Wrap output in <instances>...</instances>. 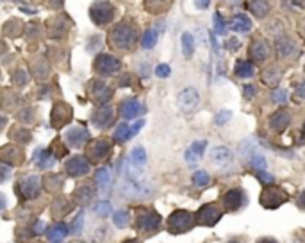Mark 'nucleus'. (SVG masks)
Segmentation results:
<instances>
[{
    "label": "nucleus",
    "instance_id": "c756f323",
    "mask_svg": "<svg viewBox=\"0 0 305 243\" xmlns=\"http://www.w3.org/2000/svg\"><path fill=\"white\" fill-rule=\"evenodd\" d=\"M155 45H157V30L155 29L145 30L143 39H141V47H143L145 50H150V49H154Z\"/></svg>",
    "mask_w": 305,
    "mask_h": 243
},
{
    "label": "nucleus",
    "instance_id": "393cba45",
    "mask_svg": "<svg viewBox=\"0 0 305 243\" xmlns=\"http://www.w3.org/2000/svg\"><path fill=\"white\" fill-rule=\"evenodd\" d=\"M130 163L134 168H141L147 163V152H145L143 147H134L130 152Z\"/></svg>",
    "mask_w": 305,
    "mask_h": 243
},
{
    "label": "nucleus",
    "instance_id": "5fc2aeb1",
    "mask_svg": "<svg viewBox=\"0 0 305 243\" xmlns=\"http://www.w3.org/2000/svg\"><path fill=\"white\" fill-rule=\"evenodd\" d=\"M41 229H45V224H41V222H38V225H36V232H43Z\"/></svg>",
    "mask_w": 305,
    "mask_h": 243
},
{
    "label": "nucleus",
    "instance_id": "6e6552de",
    "mask_svg": "<svg viewBox=\"0 0 305 243\" xmlns=\"http://www.w3.org/2000/svg\"><path fill=\"white\" fill-rule=\"evenodd\" d=\"M195 218L200 225H214L218 224V220L222 218V211H220L214 204H205L198 209Z\"/></svg>",
    "mask_w": 305,
    "mask_h": 243
},
{
    "label": "nucleus",
    "instance_id": "de8ad7c7",
    "mask_svg": "<svg viewBox=\"0 0 305 243\" xmlns=\"http://www.w3.org/2000/svg\"><path fill=\"white\" fill-rule=\"evenodd\" d=\"M287 6L291 8H298V9H305V0H286Z\"/></svg>",
    "mask_w": 305,
    "mask_h": 243
},
{
    "label": "nucleus",
    "instance_id": "20e7f679",
    "mask_svg": "<svg viewBox=\"0 0 305 243\" xmlns=\"http://www.w3.org/2000/svg\"><path fill=\"white\" fill-rule=\"evenodd\" d=\"M222 202H223V208H225V211H229V213L239 211V209H243L246 206L245 190H243V188H239V186L230 188V190L223 195Z\"/></svg>",
    "mask_w": 305,
    "mask_h": 243
},
{
    "label": "nucleus",
    "instance_id": "f257e3e1",
    "mask_svg": "<svg viewBox=\"0 0 305 243\" xmlns=\"http://www.w3.org/2000/svg\"><path fill=\"white\" fill-rule=\"evenodd\" d=\"M196 218L191 211H186V209H179V211H173L169 215V220H168V227L171 232H188L193 229L195 225Z\"/></svg>",
    "mask_w": 305,
    "mask_h": 243
},
{
    "label": "nucleus",
    "instance_id": "cd10ccee",
    "mask_svg": "<svg viewBox=\"0 0 305 243\" xmlns=\"http://www.w3.org/2000/svg\"><path fill=\"white\" fill-rule=\"evenodd\" d=\"M248 163H250V167H252L253 170H257V172H260V170H266V167H268V161H266V157H264V154H260L259 150H257V152H253L252 156L248 157Z\"/></svg>",
    "mask_w": 305,
    "mask_h": 243
},
{
    "label": "nucleus",
    "instance_id": "7c9ffc66",
    "mask_svg": "<svg viewBox=\"0 0 305 243\" xmlns=\"http://www.w3.org/2000/svg\"><path fill=\"white\" fill-rule=\"evenodd\" d=\"M130 138H132L130 127H128L127 124H120V126L116 127V131H114V141H116V143H123V141L130 140Z\"/></svg>",
    "mask_w": 305,
    "mask_h": 243
},
{
    "label": "nucleus",
    "instance_id": "2eb2a0df",
    "mask_svg": "<svg viewBox=\"0 0 305 243\" xmlns=\"http://www.w3.org/2000/svg\"><path fill=\"white\" fill-rule=\"evenodd\" d=\"M291 124V114L287 111H277L270 116V129L275 133H282L284 129H287Z\"/></svg>",
    "mask_w": 305,
    "mask_h": 243
},
{
    "label": "nucleus",
    "instance_id": "13d9d810",
    "mask_svg": "<svg viewBox=\"0 0 305 243\" xmlns=\"http://www.w3.org/2000/svg\"><path fill=\"white\" fill-rule=\"evenodd\" d=\"M303 34H305V25H303Z\"/></svg>",
    "mask_w": 305,
    "mask_h": 243
},
{
    "label": "nucleus",
    "instance_id": "f03ea898",
    "mask_svg": "<svg viewBox=\"0 0 305 243\" xmlns=\"http://www.w3.org/2000/svg\"><path fill=\"white\" fill-rule=\"evenodd\" d=\"M289 195L284 188H279V186H264L263 193H260V206L266 209H275L279 206H282L284 202H287Z\"/></svg>",
    "mask_w": 305,
    "mask_h": 243
},
{
    "label": "nucleus",
    "instance_id": "bb28decb",
    "mask_svg": "<svg viewBox=\"0 0 305 243\" xmlns=\"http://www.w3.org/2000/svg\"><path fill=\"white\" fill-rule=\"evenodd\" d=\"M111 116H113V111L109 109V107H102L98 113H95L93 116V124L97 127H106L107 124L111 122Z\"/></svg>",
    "mask_w": 305,
    "mask_h": 243
},
{
    "label": "nucleus",
    "instance_id": "603ef678",
    "mask_svg": "<svg viewBox=\"0 0 305 243\" xmlns=\"http://www.w3.org/2000/svg\"><path fill=\"white\" fill-rule=\"evenodd\" d=\"M8 175H9V168L0 167V181H4V179H8Z\"/></svg>",
    "mask_w": 305,
    "mask_h": 243
},
{
    "label": "nucleus",
    "instance_id": "864d4df0",
    "mask_svg": "<svg viewBox=\"0 0 305 243\" xmlns=\"http://www.w3.org/2000/svg\"><path fill=\"white\" fill-rule=\"evenodd\" d=\"M257 243H279V241H277V239H273V238H260Z\"/></svg>",
    "mask_w": 305,
    "mask_h": 243
},
{
    "label": "nucleus",
    "instance_id": "aec40b11",
    "mask_svg": "<svg viewBox=\"0 0 305 243\" xmlns=\"http://www.w3.org/2000/svg\"><path fill=\"white\" fill-rule=\"evenodd\" d=\"M234 75L239 77V79H250V77L255 75V66H253L252 61L239 59L234 66Z\"/></svg>",
    "mask_w": 305,
    "mask_h": 243
},
{
    "label": "nucleus",
    "instance_id": "e433bc0d",
    "mask_svg": "<svg viewBox=\"0 0 305 243\" xmlns=\"http://www.w3.org/2000/svg\"><path fill=\"white\" fill-rule=\"evenodd\" d=\"M114 225H118V227H125V225L128 224V211H125V209H120V211H114Z\"/></svg>",
    "mask_w": 305,
    "mask_h": 243
},
{
    "label": "nucleus",
    "instance_id": "4468645a",
    "mask_svg": "<svg viewBox=\"0 0 305 243\" xmlns=\"http://www.w3.org/2000/svg\"><path fill=\"white\" fill-rule=\"evenodd\" d=\"M143 113H145V107L136 99L123 100L120 106V114H121V118H125V120H132V118L140 116V114H143Z\"/></svg>",
    "mask_w": 305,
    "mask_h": 243
},
{
    "label": "nucleus",
    "instance_id": "79ce46f5",
    "mask_svg": "<svg viewBox=\"0 0 305 243\" xmlns=\"http://www.w3.org/2000/svg\"><path fill=\"white\" fill-rule=\"evenodd\" d=\"M255 93H257V90H255V86H253V84H245V86H243V97H245L246 100L253 99V97H255Z\"/></svg>",
    "mask_w": 305,
    "mask_h": 243
},
{
    "label": "nucleus",
    "instance_id": "5701e85b",
    "mask_svg": "<svg viewBox=\"0 0 305 243\" xmlns=\"http://www.w3.org/2000/svg\"><path fill=\"white\" fill-rule=\"evenodd\" d=\"M263 83L266 84V86H271V88H275L279 86L280 79H282V70H279L277 66H268L266 70L263 72Z\"/></svg>",
    "mask_w": 305,
    "mask_h": 243
},
{
    "label": "nucleus",
    "instance_id": "b1692460",
    "mask_svg": "<svg viewBox=\"0 0 305 243\" xmlns=\"http://www.w3.org/2000/svg\"><path fill=\"white\" fill-rule=\"evenodd\" d=\"M68 227H66V224H63V222H59V224H56V225H52V227L49 229V239L52 243H61L63 241L64 238L68 236Z\"/></svg>",
    "mask_w": 305,
    "mask_h": 243
},
{
    "label": "nucleus",
    "instance_id": "9d476101",
    "mask_svg": "<svg viewBox=\"0 0 305 243\" xmlns=\"http://www.w3.org/2000/svg\"><path fill=\"white\" fill-rule=\"evenodd\" d=\"M18 191L23 198H34L39 193V177L36 175H27L18 182Z\"/></svg>",
    "mask_w": 305,
    "mask_h": 243
},
{
    "label": "nucleus",
    "instance_id": "473e14b6",
    "mask_svg": "<svg viewBox=\"0 0 305 243\" xmlns=\"http://www.w3.org/2000/svg\"><path fill=\"white\" fill-rule=\"evenodd\" d=\"M209 182H211V175L205 170H198L193 174V184H195V186L203 188V186H207Z\"/></svg>",
    "mask_w": 305,
    "mask_h": 243
},
{
    "label": "nucleus",
    "instance_id": "9b49d317",
    "mask_svg": "<svg viewBox=\"0 0 305 243\" xmlns=\"http://www.w3.org/2000/svg\"><path fill=\"white\" fill-rule=\"evenodd\" d=\"M114 15V9L111 4H107V2H97V4L91 8V18H93L95 23H100V25H104V23H107L111 18H113Z\"/></svg>",
    "mask_w": 305,
    "mask_h": 243
},
{
    "label": "nucleus",
    "instance_id": "f3484780",
    "mask_svg": "<svg viewBox=\"0 0 305 243\" xmlns=\"http://www.w3.org/2000/svg\"><path fill=\"white\" fill-rule=\"evenodd\" d=\"M246 9H248L255 18H266L271 11V2L270 0H248Z\"/></svg>",
    "mask_w": 305,
    "mask_h": 243
},
{
    "label": "nucleus",
    "instance_id": "39448f33",
    "mask_svg": "<svg viewBox=\"0 0 305 243\" xmlns=\"http://www.w3.org/2000/svg\"><path fill=\"white\" fill-rule=\"evenodd\" d=\"M248 56L252 63H264V61L270 59L271 56V45L268 39L264 38H257L250 43V49H248Z\"/></svg>",
    "mask_w": 305,
    "mask_h": 243
},
{
    "label": "nucleus",
    "instance_id": "c03bdc74",
    "mask_svg": "<svg viewBox=\"0 0 305 243\" xmlns=\"http://www.w3.org/2000/svg\"><path fill=\"white\" fill-rule=\"evenodd\" d=\"M239 47H241V42H239V39H236V38H229V39H227V49H229L230 52L237 50Z\"/></svg>",
    "mask_w": 305,
    "mask_h": 243
},
{
    "label": "nucleus",
    "instance_id": "ea45409f",
    "mask_svg": "<svg viewBox=\"0 0 305 243\" xmlns=\"http://www.w3.org/2000/svg\"><path fill=\"white\" fill-rule=\"evenodd\" d=\"M169 73H171V68H169V65H157L155 66V75L161 77V79H166V77H169Z\"/></svg>",
    "mask_w": 305,
    "mask_h": 243
},
{
    "label": "nucleus",
    "instance_id": "3c124183",
    "mask_svg": "<svg viewBox=\"0 0 305 243\" xmlns=\"http://www.w3.org/2000/svg\"><path fill=\"white\" fill-rule=\"evenodd\" d=\"M296 95L300 97V99L305 100V80H303V83H300V84L296 86Z\"/></svg>",
    "mask_w": 305,
    "mask_h": 243
},
{
    "label": "nucleus",
    "instance_id": "c85d7f7f",
    "mask_svg": "<svg viewBox=\"0 0 305 243\" xmlns=\"http://www.w3.org/2000/svg\"><path fill=\"white\" fill-rule=\"evenodd\" d=\"M181 43H182V54H184V57H191L193 52H195V38H193V34L184 32L181 38Z\"/></svg>",
    "mask_w": 305,
    "mask_h": 243
},
{
    "label": "nucleus",
    "instance_id": "ddd939ff",
    "mask_svg": "<svg viewBox=\"0 0 305 243\" xmlns=\"http://www.w3.org/2000/svg\"><path fill=\"white\" fill-rule=\"evenodd\" d=\"M211 161L212 165L220 168H225V167H230L234 163V154L230 148L227 147H214L211 150Z\"/></svg>",
    "mask_w": 305,
    "mask_h": 243
},
{
    "label": "nucleus",
    "instance_id": "2f4dec72",
    "mask_svg": "<svg viewBox=\"0 0 305 243\" xmlns=\"http://www.w3.org/2000/svg\"><path fill=\"white\" fill-rule=\"evenodd\" d=\"M212 23H214V34H218V36L227 34V22L220 11L214 13V16H212Z\"/></svg>",
    "mask_w": 305,
    "mask_h": 243
},
{
    "label": "nucleus",
    "instance_id": "37998d69",
    "mask_svg": "<svg viewBox=\"0 0 305 243\" xmlns=\"http://www.w3.org/2000/svg\"><path fill=\"white\" fill-rule=\"evenodd\" d=\"M82 222H84V215H82V213H79V215L75 217V222H73L72 227H70V231H72V232H79L80 229H82Z\"/></svg>",
    "mask_w": 305,
    "mask_h": 243
},
{
    "label": "nucleus",
    "instance_id": "f704fd0d",
    "mask_svg": "<svg viewBox=\"0 0 305 243\" xmlns=\"http://www.w3.org/2000/svg\"><path fill=\"white\" fill-rule=\"evenodd\" d=\"M93 211L97 213V215H100V217H111L113 209H111V204L107 200H100L93 206Z\"/></svg>",
    "mask_w": 305,
    "mask_h": 243
},
{
    "label": "nucleus",
    "instance_id": "f8f14e48",
    "mask_svg": "<svg viewBox=\"0 0 305 243\" xmlns=\"http://www.w3.org/2000/svg\"><path fill=\"white\" fill-rule=\"evenodd\" d=\"M275 49L279 57H282V59H291V57H294L298 54L296 43H294L289 36H279V38L275 39Z\"/></svg>",
    "mask_w": 305,
    "mask_h": 243
},
{
    "label": "nucleus",
    "instance_id": "a878e982",
    "mask_svg": "<svg viewBox=\"0 0 305 243\" xmlns=\"http://www.w3.org/2000/svg\"><path fill=\"white\" fill-rule=\"evenodd\" d=\"M257 150H259V145H257L255 138H246V140L241 141V145H239V154H241L243 157H246V159Z\"/></svg>",
    "mask_w": 305,
    "mask_h": 243
},
{
    "label": "nucleus",
    "instance_id": "423d86ee",
    "mask_svg": "<svg viewBox=\"0 0 305 243\" xmlns=\"http://www.w3.org/2000/svg\"><path fill=\"white\" fill-rule=\"evenodd\" d=\"M177 102H179V107H181L184 113H193L200 104V93L196 91V88H191V86L184 88V90L179 93Z\"/></svg>",
    "mask_w": 305,
    "mask_h": 243
},
{
    "label": "nucleus",
    "instance_id": "7ed1b4c3",
    "mask_svg": "<svg viewBox=\"0 0 305 243\" xmlns=\"http://www.w3.org/2000/svg\"><path fill=\"white\" fill-rule=\"evenodd\" d=\"M136 42V30L134 27H130L128 23H120L116 25V29L113 30L111 34V43L113 47H118V49H130Z\"/></svg>",
    "mask_w": 305,
    "mask_h": 243
},
{
    "label": "nucleus",
    "instance_id": "a18cd8bd",
    "mask_svg": "<svg viewBox=\"0 0 305 243\" xmlns=\"http://www.w3.org/2000/svg\"><path fill=\"white\" fill-rule=\"evenodd\" d=\"M209 34V39H211V49H212V52L214 54H220V43H218V39H216V34L214 32H207Z\"/></svg>",
    "mask_w": 305,
    "mask_h": 243
},
{
    "label": "nucleus",
    "instance_id": "1a4fd4ad",
    "mask_svg": "<svg viewBox=\"0 0 305 243\" xmlns=\"http://www.w3.org/2000/svg\"><path fill=\"white\" fill-rule=\"evenodd\" d=\"M120 61L118 57L109 56V54H104V56L97 57V63H95V70L102 75H113L114 72L120 70Z\"/></svg>",
    "mask_w": 305,
    "mask_h": 243
},
{
    "label": "nucleus",
    "instance_id": "412c9836",
    "mask_svg": "<svg viewBox=\"0 0 305 243\" xmlns=\"http://www.w3.org/2000/svg\"><path fill=\"white\" fill-rule=\"evenodd\" d=\"M34 163L38 165L39 168H50L54 167V163H56V157H54V154L50 150H47V148H38V150L34 152V156H32Z\"/></svg>",
    "mask_w": 305,
    "mask_h": 243
},
{
    "label": "nucleus",
    "instance_id": "a211bd4d",
    "mask_svg": "<svg viewBox=\"0 0 305 243\" xmlns=\"http://www.w3.org/2000/svg\"><path fill=\"white\" fill-rule=\"evenodd\" d=\"M205 148H207V141H205V140L193 141L191 147H189L188 150H186V154H184L186 161H188L189 165H193V163H196L198 159H202Z\"/></svg>",
    "mask_w": 305,
    "mask_h": 243
},
{
    "label": "nucleus",
    "instance_id": "6ab92c4d",
    "mask_svg": "<svg viewBox=\"0 0 305 243\" xmlns=\"http://www.w3.org/2000/svg\"><path fill=\"white\" fill-rule=\"evenodd\" d=\"M230 29L239 32V34H246L252 30V20L248 18L243 13H237V15L232 16V22H230Z\"/></svg>",
    "mask_w": 305,
    "mask_h": 243
},
{
    "label": "nucleus",
    "instance_id": "09e8293b",
    "mask_svg": "<svg viewBox=\"0 0 305 243\" xmlns=\"http://www.w3.org/2000/svg\"><path fill=\"white\" fill-rule=\"evenodd\" d=\"M143 126H145V122H143V120H140V122H136L134 126H132V127H130V133H132V136H136V134L140 133V129H141V127H143Z\"/></svg>",
    "mask_w": 305,
    "mask_h": 243
},
{
    "label": "nucleus",
    "instance_id": "4be33fe9",
    "mask_svg": "<svg viewBox=\"0 0 305 243\" xmlns=\"http://www.w3.org/2000/svg\"><path fill=\"white\" fill-rule=\"evenodd\" d=\"M88 138H90L88 131L80 129V127H73V129L66 131V140L72 147H82L88 141Z\"/></svg>",
    "mask_w": 305,
    "mask_h": 243
},
{
    "label": "nucleus",
    "instance_id": "a19ab883",
    "mask_svg": "<svg viewBox=\"0 0 305 243\" xmlns=\"http://www.w3.org/2000/svg\"><path fill=\"white\" fill-rule=\"evenodd\" d=\"M257 179L263 182L264 186H268V184H273V181H275V177H273V175L268 174V172H264V170H260L259 174H257Z\"/></svg>",
    "mask_w": 305,
    "mask_h": 243
},
{
    "label": "nucleus",
    "instance_id": "58836bf2",
    "mask_svg": "<svg viewBox=\"0 0 305 243\" xmlns=\"http://www.w3.org/2000/svg\"><path fill=\"white\" fill-rule=\"evenodd\" d=\"M232 118V111H229V109H223V111H220L218 114H216V118H214V124L216 126H225L227 122Z\"/></svg>",
    "mask_w": 305,
    "mask_h": 243
},
{
    "label": "nucleus",
    "instance_id": "c9c22d12",
    "mask_svg": "<svg viewBox=\"0 0 305 243\" xmlns=\"http://www.w3.org/2000/svg\"><path fill=\"white\" fill-rule=\"evenodd\" d=\"M111 181V174L107 168H98L97 172V182H98V186L102 188V190H106V186L109 184Z\"/></svg>",
    "mask_w": 305,
    "mask_h": 243
},
{
    "label": "nucleus",
    "instance_id": "72a5a7b5",
    "mask_svg": "<svg viewBox=\"0 0 305 243\" xmlns=\"http://www.w3.org/2000/svg\"><path fill=\"white\" fill-rule=\"evenodd\" d=\"M271 102L273 104H286L287 102V90L284 88H275V90L271 91Z\"/></svg>",
    "mask_w": 305,
    "mask_h": 243
},
{
    "label": "nucleus",
    "instance_id": "49530a36",
    "mask_svg": "<svg viewBox=\"0 0 305 243\" xmlns=\"http://www.w3.org/2000/svg\"><path fill=\"white\" fill-rule=\"evenodd\" d=\"M193 2H195V8L200 9V11H203V9H207L211 6V0H193Z\"/></svg>",
    "mask_w": 305,
    "mask_h": 243
},
{
    "label": "nucleus",
    "instance_id": "8fccbe9b",
    "mask_svg": "<svg viewBox=\"0 0 305 243\" xmlns=\"http://www.w3.org/2000/svg\"><path fill=\"white\" fill-rule=\"evenodd\" d=\"M296 206L305 211V191H300V195L296 197Z\"/></svg>",
    "mask_w": 305,
    "mask_h": 243
},
{
    "label": "nucleus",
    "instance_id": "4c0bfd02",
    "mask_svg": "<svg viewBox=\"0 0 305 243\" xmlns=\"http://www.w3.org/2000/svg\"><path fill=\"white\" fill-rule=\"evenodd\" d=\"M97 147H95V156L100 159V157H104V156H107V152H109V145H107V141L106 140H102V141H97Z\"/></svg>",
    "mask_w": 305,
    "mask_h": 243
},
{
    "label": "nucleus",
    "instance_id": "6e6d98bb",
    "mask_svg": "<svg viewBox=\"0 0 305 243\" xmlns=\"http://www.w3.org/2000/svg\"><path fill=\"white\" fill-rule=\"evenodd\" d=\"M4 208H6V198L2 197V195H0V211H2Z\"/></svg>",
    "mask_w": 305,
    "mask_h": 243
},
{
    "label": "nucleus",
    "instance_id": "4d7b16f0",
    "mask_svg": "<svg viewBox=\"0 0 305 243\" xmlns=\"http://www.w3.org/2000/svg\"><path fill=\"white\" fill-rule=\"evenodd\" d=\"M125 243H141V241H140V239H127Z\"/></svg>",
    "mask_w": 305,
    "mask_h": 243
},
{
    "label": "nucleus",
    "instance_id": "dca6fc26",
    "mask_svg": "<svg viewBox=\"0 0 305 243\" xmlns=\"http://www.w3.org/2000/svg\"><path fill=\"white\" fill-rule=\"evenodd\" d=\"M66 172L73 177H79V175H86L90 172V163L86 161V157H72V159L66 163Z\"/></svg>",
    "mask_w": 305,
    "mask_h": 243
},
{
    "label": "nucleus",
    "instance_id": "0eeeda50",
    "mask_svg": "<svg viewBox=\"0 0 305 243\" xmlns=\"http://www.w3.org/2000/svg\"><path fill=\"white\" fill-rule=\"evenodd\" d=\"M161 225V217L159 213H155L154 209H143L140 211V217H138V229L141 232H154Z\"/></svg>",
    "mask_w": 305,
    "mask_h": 243
}]
</instances>
